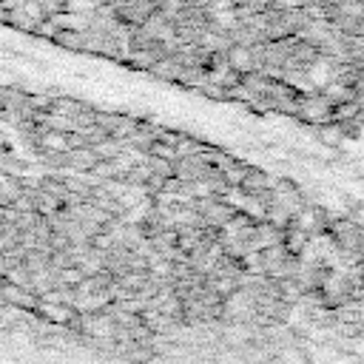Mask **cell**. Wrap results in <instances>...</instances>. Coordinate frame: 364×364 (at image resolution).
I'll return each mask as SVG.
<instances>
[{"instance_id":"6da1fadb","label":"cell","mask_w":364,"mask_h":364,"mask_svg":"<svg viewBox=\"0 0 364 364\" xmlns=\"http://www.w3.org/2000/svg\"><path fill=\"white\" fill-rule=\"evenodd\" d=\"M276 182L264 173V171H259V168H247V173H245V179H242V191L247 193V196H259V193H264V191H270Z\"/></svg>"},{"instance_id":"7a4b0ae2","label":"cell","mask_w":364,"mask_h":364,"mask_svg":"<svg viewBox=\"0 0 364 364\" xmlns=\"http://www.w3.org/2000/svg\"><path fill=\"white\" fill-rule=\"evenodd\" d=\"M225 65H228L230 71H236V74H247V71L253 68V51L245 48V46H233V48L228 51V57H225Z\"/></svg>"},{"instance_id":"3957f363","label":"cell","mask_w":364,"mask_h":364,"mask_svg":"<svg viewBox=\"0 0 364 364\" xmlns=\"http://www.w3.org/2000/svg\"><path fill=\"white\" fill-rule=\"evenodd\" d=\"M316 139L321 142V148H341V142H344V131H341L338 122L327 119V122H321V125L316 128Z\"/></svg>"},{"instance_id":"277c9868","label":"cell","mask_w":364,"mask_h":364,"mask_svg":"<svg viewBox=\"0 0 364 364\" xmlns=\"http://www.w3.org/2000/svg\"><path fill=\"white\" fill-rule=\"evenodd\" d=\"M54 37H57V43L65 46V48H88V40H85L82 31H57Z\"/></svg>"},{"instance_id":"5b68a950","label":"cell","mask_w":364,"mask_h":364,"mask_svg":"<svg viewBox=\"0 0 364 364\" xmlns=\"http://www.w3.org/2000/svg\"><path fill=\"white\" fill-rule=\"evenodd\" d=\"M151 156L154 159H162V162H176L179 159V154H176V145H168V142H151Z\"/></svg>"},{"instance_id":"8992f818","label":"cell","mask_w":364,"mask_h":364,"mask_svg":"<svg viewBox=\"0 0 364 364\" xmlns=\"http://www.w3.org/2000/svg\"><path fill=\"white\" fill-rule=\"evenodd\" d=\"M40 307V313L46 316V318H51V321H71V310L68 307H63V304H54V301H48V304H37Z\"/></svg>"},{"instance_id":"52a82bcc","label":"cell","mask_w":364,"mask_h":364,"mask_svg":"<svg viewBox=\"0 0 364 364\" xmlns=\"http://www.w3.org/2000/svg\"><path fill=\"white\" fill-rule=\"evenodd\" d=\"M245 173H247V168L245 165H236V162H230V165L222 168V179L228 182V188H239L242 179H245Z\"/></svg>"},{"instance_id":"ba28073f","label":"cell","mask_w":364,"mask_h":364,"mask_svg":"<svg viewBox=\"0 0 364 364\" xmlns=\"http://www.w3.org/2000/svg\"><path fill=\"white\" fill-rule=\"evenodd\" d=\"M142 284H145V273H122V287L139 290Z\"/></svg>"},{"instance_id":"9c48e42d","label":"cell","mask_w":364,"mask_h":364,"mask_svg":"<svg viewBox=\"0 0 364 364\" xmlns=\"http://www.w3.org/2000/svg\"><path fill=\"white\" fill-rule=\"evenodd\" d=\"M108 245H111V239H108L105 233H100V236L94 239V247H100V250H102V247H108Z\"/></svg>"}]
</instances>
